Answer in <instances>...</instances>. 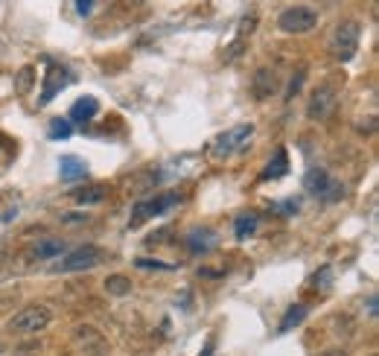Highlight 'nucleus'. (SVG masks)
Here are the masks:
<instances>
[{"instance_id":"nucleus-26","label":"nucleus","mask_w":379,"mask_h":356,"mask_svg":"<svg viewBox=\"0 0 379 356\" xmlns=\"http://www.w3.org/2000/svg\"><path fill=\"white\" fill-rule=\"evenodd\" d=\"M76 12H79L82 18H88V15L93 12V4H91V0H79V4H76Z\"/></svg>"},{"instance_id":"nucleus-29","label":"nucleus","mask_w":379,"mask_h":356,"mask_svg":"<svg viewBox=\"0 0 379 356\" xmlns=\"http://www.w3.org/2000/svg\"><path fill=\"white\" fill-rule=\"evenodd\" d=\"M376 306H379V298L371 295V298H368V313H371V318H376Z\"/></svg>"},{"instance_id":"nucleus-3","label":"nucleus","mask_w":379,"mask_h":356,"mask_svg":"<svg viewBox=\"0 0 379 356\" xmlns=\"http://www.w3.org/2000/svg\"><path fill=\"white\" fill-rule=\"evenodd\" d=\"M178 205H181V196L178 193H161V196H152V199H144V202H134L129 228L144 225L146 219H155V217H161V213H167V210H173Z\"/></svg>"},{"instance_id":"nucleus-2","label":"nucleus","mask_w":379,"mask_h":356,"mask_svg":"<svg viewBox=\"0 0 379 356\" xmlns=\"http://www.w3.org/2000/svg\"><path fill=\"white\" fill-rule=\"evenodd\" d=\"M53 321V310L44 304H30L23 306V310H18L9 321V333H18V336H30V333H38V330H44L47 324Z\"/></svg>"},{"instance_id":"nucleus-28","label":"nucleus","mask_w":379,"mask_h":356,"mask_svg":"<svg viewBox=\"0 0 379 356\" xmlns=\"http://www.w3.org/2000/svg\"><path fill=\"white\" fill-rule=\"evenodd\" d=\"M225 272H219V269H199V277H222Z\"/></svg>"},{"instance_id":"nucleus-16","label":"nucleus","mask_w":379,"mask_h":356,"mask_svg":"<svg viewBox=\"0 0 379 356\" xmlns=\"http://www.w3.org/2000/svg\"><path fill=\"white\" fill-rule=\"evenodd\" d=\"M100 111V103L93 100V97H79L74 105H70V120H76V123H88L93 120Z\"/></svg>"},{"instance_id":"nucleus-8","label":"nucleus","mask_w":379,"mask_h":356,"mask_svg":"<svg viewBox=\"0 0 379 356\" xmlns=\"http://www.w3.org/2000/svg\"><path fill=\"white\" fill-rule=\"evenodd\" d=\"M100 260H103V254H100V248H97V246H82V248L67 251V254L62 257V263H59V269H56V272H62V275L91 272L93 266H100Z\"/></svg>"},{"instance_id":"nucleus-19","label":"nucleus","mask_w":379,"mask_h":356,"mask_svg":"<svg viewBox=\"0 0 379 356\" xmlns=\"http://www.w3.org/2000/svg\"><path fill=\"white\" fill-rule=\"evenodd\" d=\"M64 248H67V246H64L62 240H41V243L33 246V257H38V260H53V257H62Z\"/></svg>"},{"instance_id":"nucleus-14","label":"nucleus","mask_w":379,"mask_h":356,"mask_svg":"<svg viewBox=\"0 0 379 356\" xmlns=\"http://www.w3.org/2000/svg\"><path fill=\"white\" fill-rule=\"evenodd\" d=\"M59 176H62V181H79V178L88 176V167H85V161H79L76 155H62Z\"/></svg>"},{"instance_id":"nucleus-23","label":"nucleus","mask_w":379,"mask_h":356,"mask_svg":"<svg viewBox=\"0 0 379 356\" xmlns=\"http://www.w3.org/2000/svg\"><path fill=\"white\" fill-rule=\"evenodd\" d=\"M301 210V199H280L272 202V213H280V217H292V213Z\"/></svg>"},{"instance_id":"nucleus-4","label":"nucleus","mask_w":379,"mask_h":356,"mask_svg":"<svg viewBox=\"0 0 379 356\" xmlns=\"http://www.w3.org/2000/svg\"><path fill=\"white\" fill-rule=\"evenodd\" d=\"M251 137H254V126L251 123H243V126H236L225 134H219L216 140L210 144V155L213 158H228L233 152H243L248 144H251Z\"/></svg>"},{"instance_id":"nucleus-17","label":"nucleus","mask_w":379,"mask_h":356,"mask_svg":"<svg viewBox=\"0 0 379 356\" xmlns=\"http://www.w3.org/2000/svg\"><path fill=\"white\" fill-rule=\"evenodd\" d=\"M260 228V217L257 213H240L233 222V234H236V240H248V236Z\"/></svg>"},{"instance_id":"nucleus-9","label":"nucleus","mask_w":379,"mask_h":356,"mask_svg":"<svg viewBox=\"0 0 379 356\" xmlns=\"http://www.w3.org/2000/svg\"><path fill=\"white\" fill-rule=\"evenodd\" d=\"M339 105V93L333 85H318L313 91L310 103H306V114H310V120H327V117H333Z\"/></svg>"},{"instance_id":"nucleus-20","label":"nucleus","mask_w":379,"mask_h":356,"mask_svg":"<svg viewBox=\"0 0 379 356\" xmlns=\"http://www.w3.org/2000/svg\"><path fill=\"white\" fill-rule=\"evenodd\" d=\"M306 316H310V306H306V304H295V306H289L286 316H283V321H280V330H283V333H289V330L298 327Z\"/></svg>"},{"instance_id":"nucleus-24","label":"nucleus","mask_w":379,"mask_h":356,"mask_svg":"<svg viewBox=\"0 0 379 356\" xmlns=\"http://www.w3.org/2000/svg\"><path fill=\"white\" fill-rule=\"evenodd\" d=\"M134 266L137 269H155V272H175L173 263H163V260H146V257H137Z\"/></svg>"},{"instance_id":"nucleus-22","label":"nucleus","mask_w":379,"mask_h":356,"mask_svg":"<svg viewBox=\"0 0 379 356\" xmlns=\"http://www.w3.org/2000/svg\"><path fill=\"white\" fill-rule=\"evenodd\" d=\"M70 134H74V126H70V120H62V117L50 120V140H67Z\"/></svg>"},{"instance_id":"nucleus-12","label":"nucleus","mask_w":379,"mask_h":356,"mask_svg":"<svg viewBox=\"0 0 379 356\" xmlns=\"http://www.w3.org/2000/svg\"><path fill=\"white\" fill-rule=\"evenodd\" d=\"M62 88H67V70H64V67H59L56 62H47V79H44L41 103H50Z\"/></svg>"},{"instance_id":"nucleus-13","label":"nucleus","mask_w":379,"mask_h":356,"mask_svg":"<svg viewBox=\"0 0 379 356\" xmlns=\"http://www.w3.org/2000/svg\"><path fill=\"white\" fill-rule=\"evenodd\" d=\"M70 199L76 205H103L108 199V187L105 184H82L76 190H70Z\"/></svg>"},{"instance_id":"nucleus-30","label":"nucleus","mask_w":379,"mask_h":356,"mask_svg":"<svg viewBox=\"0 0 379 356\" xmlns=\"http://www.w3.org/2000/svg\"><path fill=\"white\" fill-rule=\"evenodd\" d=\"M318 356H347V350H342V348H327V350H321Z\"/></svg>"},{"instance_id":"nucleus-21","label":"nucleus","mask_w":379,"mask_h":356,"mask_svg":"<svg viewBox=\"0 0 379 356\" xmlns=\"http://www.w3.org/2000/svg\"><path fill=\"white\" fill-rule=\"evenodd\" d=\"M33 85H35V67H33V64L21 67V70H18V76H15V91L23 97V93H30Z\"/></svg>"},{"instance_id":"nucleus-18","label":"nucleus","mask_w":379,"mask_h":356,"mask_svg":"<svg viewBox=\"0 0 379 356\" xmlns=\"http://www.w3.org/2000/svg\"><path fill=\"white\" fill-rule=\"evenodd\" d=\"M103 287H105V292L114 295V298H129V295H132V280H129L126 275H108Z\"/></svg>"},{"instance_id":"nucleus-6","label":"nucleus","mask_w":379,"mask_h":356,"mask_svg":"<svg viewBox=\"0 0 379 356\" xmlns=\"http://www.w3.org/2000/svg\"><path fill=\"white\" fill-rule=\"evenodd\" d=\"M70 342H74L79 356H108V342L93 324H76Z\"/></svg>"},{"instance_id":"nucleus-7","label":"nucleus","mask_w":379,"mask_h":356,"mask_svg":"<svg viewBox=\"0 0 379 356\" xmlns=\"http://www.w3.org/2000/svg\"><path fill=\"white\" fill-rule=\"evenodd\" d=\"M277 23H280V30L289 33V35L310 33V30H315V23H318V12L310 9V6H289V9L280 12Z\"/></svg>"},{"instance_id":"nucleus-1","label":"nucleus","mask_w":379,"mask_h":356,"mask_svg":"<svg viewBox=\"0 0 379 356\" xmlns=\"http://www.w3.org/2000/svg\"><path fill=\"white\" fill-rule=\"evenodd\" d=\"M359 38H362V27L356 21H342L339 27L333 30V35H330V56H333L336 62L347 64L353 62V56H356L359 50Z\"/></svg>"},{"instance_id":"nucleus-5","label":"nucleus","mask_w":379,"mask_h":356,"mask_svg":"<svg viewBox=\"0 0 379 356\" xmlns=\"http://www.w3.org/2000/svg\"><path fill=\"white\" fill-rule=\"evenodd\" d=\"M303 190H306V193H313V196H318V199H324V202H336V199L344 196V187H342L339 181L330 178L327 170H321V167L306 170V176H303Z\"/></svg>"},{"instance_id":"nucleus-11","label":"nucleus","mask_w":379,"mask_h":356,"mask_svg":"<svg viewBox=\"0 0 379 356\" xmlns=\"http://www.w3.org/2000/svg\"><path fill=\"white\" fill-rule=\"evenodd\" d=\"M251 93L254 100H269L272 93H277V74L272 67H260L251 79Z\"/></svg>"},{"instance_id":"nucleus-27","label":"nucleus","mask_w":379,"mask_h":356,"mask_svg":"<svg viewBox=\"0 0 379 356\" xmlns=\"http://www.w3.org/2000/svg\"><path fill=\"white\" fill-rule=\"evenodd\" d=\"M85 213H62V222H85Z\"/></svg>"},{"instance_id":"nucleus-10","label":"nucleus","mask_w":379,"mask_h":356,"mask_svg":"<svg viewBox=\"0 0 379 356\" xmlns=\"http://www.w3.org/2000/svg\"><path fill=\"white\" fill-rule=\"evenodd\" d=\"M219 246V234L213 231V228H207V225H202V228H193L187 234V248L193 251V254H207V251H213Z\"/></svg>"},{"instance_id":"nucleus-15","label":"nucleus","mask_w":379,"mask_h":356,"mask_svg":"<svg viewBox=\"0 0 379 356\" xmlns=\"http://www.w3.org/2000/svg\"><path fill=\"white\" fill-rule=\"evenodd\" d=\"M286 173H289V155H286V149L280 147V149L272 155V163H269L263 173H260V181H274V178H283Z\"/></svg>"},{"instance_id":"nucleus-25","label":"nucleus","mask_w":379,"mask_h":356,"mask_svg":"<svg viewBox=\"0 0 379 356\" xmlns=\"http://www.w3.org/2000/svg\"><path fill=\"white\" fill-rule=\"evenodd\" d=\"M303 79H306V67H301L298 74L292 76V82H289V88H286V100H292L295 93H301V88H303Z\"/></svg>"}]
</instances>
